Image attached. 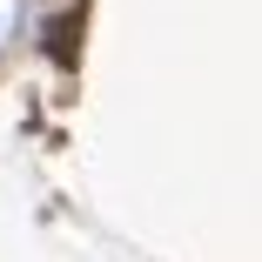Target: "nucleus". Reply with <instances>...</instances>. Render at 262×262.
<instances>
[{
  "label": "nucleus",
  "instance_id": "obj_1",
  "mask_svg": "<svg viewBox=\"0 0 262 262\" xmlns=\"http://www.w3.org/2000/svg\"><path fill=\"white\" fill-rule=\"evenodd\" d=\"M20 27H27V0H0V54L20 40Z\"/></svg>",
  "mask_w": 262,
  "mask_h": 262
}]
</instances>
